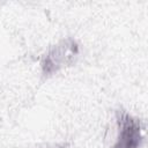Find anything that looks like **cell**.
I'll return each instance as SVG.
<instances>
[{"label": "cell", "mask_w": 148, "mask_h": 148, "mask_svg": "<svg viewBox=\"0 0 148 148\" xmlns=\"http://www.w3.org/2000/svg\"><path fill=\"white\" fill-rule=\"evenodd\" d=\"M79 53V44L71 37L61 39L56 45L51 46L40 59L43 77L47 79L60 69L72 66L75 62Z\"/></svg>", "instance_id": "6da1fadb"}, {"label": "cell", "mask_w": 148, "mask_h": 148, "mask_svg": "<svg viewBox=\"0 0 148 148\" xmlns=\"http://www.w3.org/2000/svg\"><path fill=\"white\" fill-rule=\"evenodd\" d=\"M117 135L111 148H141L145 141L142 121L124 109L114 112Z\"/></svg>", "instance_id": "7a4b0ae2"}]
</instances>
